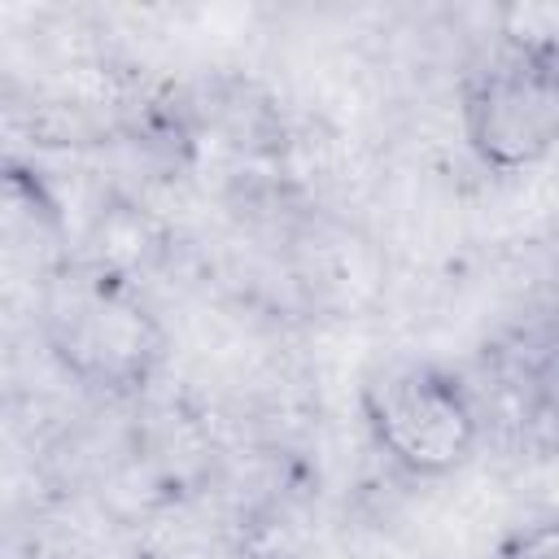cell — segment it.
<instances>
[{
    "mask_svg": "<svg viewBox=\"0 0 559 559\" xmlns=\"http://www.w3.org/2000/svg\"><path fill=\"white\" fill-rule=\"evenodd\" d=\"M371 445L411 480L459 472L485 441L480 397L467 376L441 362H389L358 389Z\"/></svg>",
    "mask_w": 559,
    "mask_h": 559,
    "instance_id": "7a4b0ae2",
    "label": "cell"
},
{
    "mask_svg": "<svg viewBox=\"0 0 559 559\" xmlns=\"http://www.w3.org/2000/svg\"><path fill=\"white\" fill-rule=\"evenodd\" d=\"M459 122L485 170L515 175L559 144V61L542 31L502 35L459 83Z\"/></svg>",
    "mask_w": 559,
    "mask_h": 559,
    "instance_id": "3957f363",
    "label": "cell"
},
{
    "mask_svg": "<svg viewBox=\"0 0 559 559\" xmlns=\"http://www.w3.org/2000/svg\"><path fill=\"white\" fill-rule=\"evenodd\" d=\"M498 559H559V515L507 533L498 546Z\"/></svg>",
    "mask_w": 559,
    "mask_h": 559,
    "instance_id": "5b68a950",
    "label": "cell"
},
{
    "mask_svg": "<svg viewBox=\"0 0 559 559\" xmlns=\"http://www.w3.org/2000/svg\"><path fill=\"white\" fill-rule=\"evenodd\" d=\"M35 328L74 384L114 402L140 397L166 362V328L140 280L83 253L39 271Z\"/></svg>",
    "mask_w": 559,
    "mask_h": 559,
    "instance_id": "6da1fadb",
    "label": "cell"
},
{
    "mask_svg": "<svg viewBox=\"0 0 559 559\" xmlns=\"http://www.w3.org/2000/svg\"><path fill=\"white\" fill-rule=\"evenodd\" d=\"M485 432L502 428L515 441H559V323L546 332H515L485 349L480 384Z\"/></svg>",
    "mask_w": 559,
    "mask_h": 559,
    "instance_id": "277c9868",
    "label": "cell"
}]
</instances>
